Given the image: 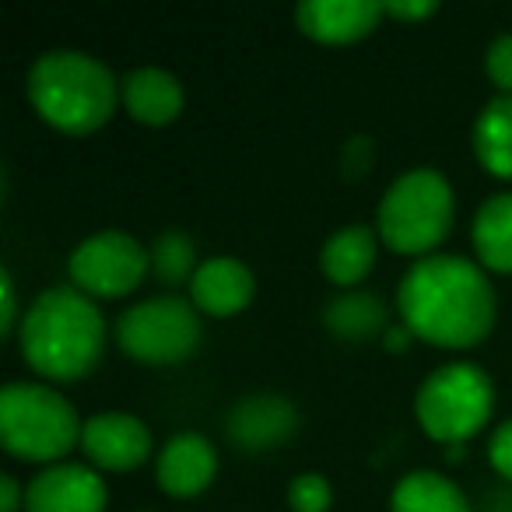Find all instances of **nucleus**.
Instances as JSON below:
<instances>
[{
	"label": "nucleus",
	"mask_w": 512,
	"mask_h": 512,
	"mask_svg": "<svg viewBox=\"0 0 512 512\" xmlns=\"http://www.w3.org/2000/svg\"><path fill=\"white\" fill-rule=\"evenodd\" d=\"M109 488L85 463H53L25 484V512H106Z\"/></svg>",
	"instance_id": "nucleus-9"
},
{
	"label": "nucleus",
	"mask_w": 512,
	"mask_h": 512,
	"mask_svg": "<svg viewBox=\"0 0 512 512\" xmlns=\"http://www.w3.org/2000/svg\"><path fill=\"white\" fill-rule=\"evenodd\" d=\"M491 411H495V386L488 372L470 362L435 369L414 397V414L425 435L446 446L474 439L491 421Z\"/></svg>",
	"instance_id": "nucleus-6"
},
{
	"label": "nucleus",
	"mask_w": 512,
	"mask_h": 512,
	"mask_svg": "<svg viewBox=\"0 0 512 512\" xmlns=\"http://www.w3.org/2000/svg\"><path fill=\"white\" fill-rule=\"evenodd\" d=\"M404 327L446 351L477 348L495 327V288L467 256L435 253L404 274L397 292Z\"/></svg>",
	"instance_id": "nucleus-1"
},
{
	"label": "nucleus",
	"mask_w": 512,
	"mask_h": 512,
	"mask_svg": "<svg viewBox=\"0 0 512 512\" xmlns=\"http://www.w3.org/2000/svg\"><path fill=\"white\" fill-rule=\"evenodd\" d=\"M383 15V0H302L295 8L299 32L323 46H348L372 36Z\"/></svg>",
	"instance_id": "nucleus-12"
},
{
	"label": "nucleus",
	"mask_w": 512,
	"mask_h": 512,
	"mask_svg": "<svg viewBox=\"0 0 512 512\" xmlns=\"http://www.w3.org/2000/svg\"><path fill=\"white\" fill-rule=\"evenodd\" d=\"M0 292H4L0 330H4V334H15V327H18V295H15V281H11L8 271H0Z\"/></svg>",
	"instance_id": "nucleus-26"
},
{
	"label": "nucleus",
	"mask_w": 512,
	"mask_h": 512,
	"mask_svg": "<svg viewBox=\"0 0 512 512\" xmlns=\"http://www.w3.org/2000/svg\"><path fill=\"white\" fill-rule=\"evenodd\" d=\"M22 358L53 383L85 379L106 351V320L74 285L46 288L18 327Z\"/></svg>",
	"instance_id": "nucleus-2"
},
{
	"label": "nucleus",
	"mask_w": 512,
	"mask_h": 512,
	"mask_svg": "<svg viewBox=\"0 0 512 512\" xmlns=\"http://www.w3.org/2000/svg\"><path fill=\"white\" fill-rule=\"evenodd\" d=\"M200 313L183 295H155L123 309L116 320V344L141 365H179L200 348Z\"/></svg>",
	"instance_id": "nucleus-7"
},
{
	"label": "nucleus",
	"mask_w": 512,
	"mask_h": 512,
	"mask_svg": "<svg viewBox=\"0 0 512 512\" xmlns=\"http://www.w3.org/2000/svg\"><path fill=\"white\" fill-rule=\"evenodd\" d=\"M158 488L172 498H193L211 488L218 477V449L207 435L200 432H179L158 449L155 460Z\"/></svg>",
	"instance_id": "nucleus-13"
},
{
	"label": "nucleus",
	"mask_w": 512,
	"mask_h": 512,
	"mask_svg": "<svg viewBox=\"0 0 512 512\" xmlns=\"http://www.w3.org/2000/svg\"><path fill=\"white\" fill-rule=\"evenodd\" d=\"M197 242L186 232H165L151 246V274H155L162 285L179 288L190 285L193 274H197Z\"/></svg>",
	"instance_id": "nucleus-21"
},
{
	"label": "nucleus",
	"mask_w": 512,
	"mask_h": 512,
	"mask_svg": "<svg viewBox=\"0 0 512 512\" xmlns=\"http://www.w3.org/2000/svg\"><path fill=\"white\" fill-rule=\"evenodd\" d=\"M484 67H488V78L498 88V95H512V32L509 36H498L488 46Z\"/></svg>",
	"instance_id": "nucleus-23"
},
{
	"label": "nucleus",
	"mask_w": 512,
	"mask_h": 512,
	"mask_svg": "<svg viewBox=\"0 0 512 512\" xmlns=\"http://www.w3.org/2000/svg\"><path fill=\"white\" fill-rule=\"evenodd\" d=\"M81 449L95 470L130 474L151 456V432L141 418L127 411H102L85 421Z\"/></svg>",
	"instance_id": "nucleus-10"
},
{
	"label": "nucleus",
	"mask_w": 512,
	"mask_h": 512,
	"mask_svg": "<svg viewBox=\"0 0 512 512\" xmlns=\"http://www.w3.org/2000/svg\"><path fill=\"white\" fill-rule=\"evenodd\" d=\"M323 323H327V330L337 341L362 344V341H372V337H386L390 309H386V302L379 299V295L351 288V292L337 295L334 302H327Z\"/></svg>",
	"instance_id": "nucleus-17"
},
{
	"label": "nucleus",
	"mask_w": 512,
	"mask_h": 512,
	"mask_svg": "<svg viewBox=\"0 0 512 512\" xmlns=\"http://www.w3.org/2000/svg\"><path fill=\"white\" fill-rule=\"evenodd\" d=\"M474 239L481 267L495 274H512V193H495L474 214Z\"/></svg>",
	"instance_id": "nucleus-19"
},
{
	"label": "nucleus",
	"mask_w": 512,
	"mask_h": 512,
	"mask_svg": "<svg viewBox=\"0 0 512 512\" xmlns=\"http://www.w3.org/2000/svg\"><path fill=\"white\" fill-rule=\"evenodd\" d=\"M488 460H491V467H495V474L512 484V418H505L502 425L491 432Z\"/></svg>",
	"instance_id": "nucleus-24"
},
{
	"label": "nucleus",
	"mask_w": 512,
	"mask_h": 512,
	"mask_svg": "<svg viewBox=\"0 0 512 512\" xmlns=\"http://www.w3.org/2000/svg\"><path fill=\"white\" fill-rule=\"evenodd\" d=\"M439 11L435 0H386V15L397 22H425Z\"/></svg>",
	"instance_id": "nucleus-25"
},
{
	"label": "nucleus",
	"mask_w": 512,
	"mask_h": 512,
	"mask_svg": "<svg viewBox=\"0 0 512 512\" xmlns=\"http://www.w3.org/2000/svg\"><path fill=\"white\" fill-rule=\"evenodd\" d=\"M330 502H334V488L316 470L295 474L292 484H288V505H292V512H327Z\"/></svg>",
	"instance_id": "nucleus-22"
},
{
	"label": "nucleus",
	"mask_w": 512,
	"mask_h": 512,
	"mask_svg": "<svg viewBox=\"0 0 512 512\" xmlns=\"http://www.w3.org/2000/svg\"><path fill=\"white\" fill-rule=\"evenodd\" d=\"M376 256H379V235L365 225H348L323 242L320 249L323 278L330 285L351 292V288H358L369 278V271L376 267Z\"/></svg>",
	"instance_id": "nucleus-16"
},
{
	"label": "nucleus",
	"mask_w": 512,
	"mask_h": 512,
	"mask_svg": "<svg viewBox=\"0 0 512 512\" xmlns=\"http://www.w3.org/2000/svg\"><path fill=\"white\" fill-rule=\"evenodd\" d=\"M148 271L151 249H144L134 235L116 232V228L88 235L85 242L74 246L71 260H67L71 285L88 299H123L141 288Z\"/></svg>",
	"instance_id": "nucleus-8"
},
{
	"label": "nucleus",
	"mask_w": 512,
	"mask_h": 512,
	"mask_svg": "<svg viewBox=\"0 0 512 512\" xmlns=\"http://www.w3.org/2000/svg\"><path fill=\"white\" fill-rule=\"evenodd\" d=\"M474 155L495 179H512V95H495L477 113Z\"/></svg>",
	"instance_id": "nucleus-20"
},
{
	"label": "nucleus",
	"mask_w": 512,
	"mask_h": 512,
	"mask_svg": "<svg viewBox=\"0 0 512 512\" xmlns=\"http://www.w3.org/2000/svg\"><path fill=\"white\" fill-rule=\"evenodd\" d=\"M25 92H29L32 109L53 130L85 137L109 123L120 102V81L92 53L50 50L29 67Z\"/></svg>",
	"instance_id": "nucleus-3"
},
{
	"label": "nucleus",
	"mask_w": 512,
	"mask_h": 512,
	"mask_svg": "<svg viewBox=\"0 0 512 512\" xmlns=\"http://www.w3.org/2000/svg\"><path fill=\"white\" fill-rule=\"evenodd\" d=\"M390 512H474L460 484L439 470H411L390 495Z\"/></svg>",
	"instance_id": "nucleus-18"
},
{
	"label": "nucleus",
	"mask_w": 512,
	"mask_h": 512,
	"mask_svg": "<svg viewBox=\"0 0 512 512\" xmlns=\"http://www.w3.org/2000/svg\"><path fill=\"white\" fill-rule=\"evenodd\" d=\"M120 102L144 127H169L183 113V85L162 67H137L120 81Z\"/></svg>",
	"instance_id": "nucleus-15"
},
{
	"label": "nucleus",
	"mask_w": 512,
	"mask_h": 512,
	"mask_svg": "<svg viewBox=\"0 0 512 512\" xmlns=\"http://www.w3.org/2000/svg\"><path fill=\"white\" fill-rule=\"evenodd\" d=\"M85 421L74 404L43 383H8L0 390V442L15 460L60 463L81 446Z\"/></svg>",
	"instance_id": "nucleus-4"
},
{
	"label": "nucleus",
	"mask_w": 512,
	"mask_h": 512,
	"mask_svg": "<svg viewBox=\"0 0 512 512\" xmlns=\"http://www.w3.org/2000/svg\"><path fill=\"white\" fill-rule=\"evenodd\" d=\"M299 428V411L281 393H249L228 411L225 435L242 453H267L288 442Z\"/></svg>",
	"instance_id": "nucleus-11"
},
{
	"label": "nucleus",
	"mask_w": 512,
	"mask_h": 512,
	"mask_svg": "<svg viewBox=\"0 0 512 512\" xmlns=\"http://www.w3.org/2000/svg\"><path fill=\"white\" fill-rule=\"evenodd\" d=\"M379 239L400 256L425 260L453 228V186L439 169H411L379 200Z\"/></svg>",
	"instance_id": "nucleus-5"
},
{
	"label": "nucleus",
	"mask_w": 512,
	"mask_h": 512,
	"mask_svg": "<svg viewBox=\"0 0 512 512\" xmlns=\"http://www.w3.org/2000/svg\"><path fill=\"white\" fill-rule=\"evenodd\" d=\"M253 295V271L235 256H211V260H204L197 267V274L190 281V302L197 306V313L214 316V320L239 316L253 302Z\"/></svg>",
	"instance_id": "nucleus-14"
},
{
	"label": "nucleus",
	"mask_w": 512,
	"mask_h": 512,
	"mask_svg": "<svg viewBox=\"0 0 512 512\" xmlns=\"http://www.w3.org/2000/svg\"><path fill=\"white\" fill-rule=\"evenodd\" d=\"M25 509V488L15 474H0V512H22Z\"/></svg>",
	"instance_id": "nucleus-27"
}]
</instances>
